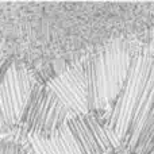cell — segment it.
Instances as JSON below:
<instances>
[{"label":"cell","instance_id":"1","mask_svg":"<svg viewBox=\"0 0 154 154\" xmlns=\"http://www.w3.org/2000/svg\"><path fill=\"white\" fill-rule=\"evenodd\" d=\"M133 54L112 48L95 56L84 70V92L88 112L103 115L116 99L127 76Z\"/></svg>","mask_w":154,"mask_h":154},{"label":"cell","instance_id":"2","mask_svg":"<svg viewBox=\"0 0 154 154\" xmlns=\"http://www.w3.org/2000/svg\"><path fill=\"white\" fill-rule=\"evenodd\" d=\"M26 130L34 138L53 139L68 122L66 104L46 85L35 84L22 116Z\"/></svg>","mask_w":154,"mask_h":154},{"label":"cell","instance_id":"3","mask_svg":"<svg viewBox=\"0 0 154 154\" xmlns=\"http://www.w3.org/2000/svg\"><path fill=\"white\" fill-rule=\"evenodd\" d=\"M34 85L26 68L10 64L0 84V131L22 122Z\"/></svg>","mask_w":154,"mask_h":154},{"label":"cell","instance_id":"4","mask_svg":"<svg viewBox=\"0 0 154 154\" xmlns=\"http://www.w3.org/2000/svg\"><path fill=\"white\" fill-rule=\"evenodd\" d=\"M66 126L80 154H112L116 147H119L97 114H75L68 118Z\"/></svg>","mask_w":154,"mask_h":154},{"label":"cell","instance_id":"5","mask_svg":"<svg viewBox=\"0 0 154 154\" xmlns=\"http://www.w3.org/2000/svg\"><path fill=\"white\" fill-rule=\"evenodd\" d=\"M123 149L128 154H150L154 152V81L137 127Z\"/></svg>","mask_w":154,"mask_h":154},{"label":"cell","instance_id":"6","mask_svg":"<svg viewBox=\"0 0 154 154\" xmlns=\"http://www.w3.org/2000/svg\"><path fill=\"white\" fill-rule=\"evenodd\" d=\"M32 141L38 149V154H80L68 126H65L64 130L53 139H39L32 137Z\"/></svg>","mask_w":154,"mask_h":154},{"label":"cell","instance_id":"7","mask_svg":"<svg viewBox=\"0 0 154 154\" xmlns=\"http://www.w3.org/2000/svg\"><path fill=\"white\" fill-rule=\"evenodd\" d=\"M0 154H27V152L16 142L0 141Z\"/></svg>","mask_w":154,"mask_h":154},{"label":"cell","instance_id":"8","mask_svg":"<svg viewBox=\"0 0 154 154\" xmlns=\"http://www.w3.org/2000/svg\"><path fill=\"white\" fill-rule=\"evenodd\" d=\"M8 66H10V61L7 58V54L4 53V50L0 46V84H2V80L4 77L5 72H7Z\"/></svg>","mask_w":154,"mask_h":154}]
</instances>
